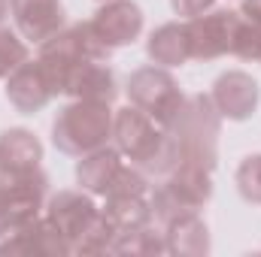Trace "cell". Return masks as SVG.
<instances>
[{
	"label": "cell",
	"mask_w": 261,
	"mask_h": 257,
	"mask_svg": "<svg viewBox=\"0 0 261 257\" xmlns=\"http://www.w3.org/2000/svg\"><path fill=\"white\" fill-rule=\"evenodd\" d=\"M113 142L122 151V157H128L134 167H140L146 176H155V179L170 176L182 164V151L173 133L164 130L152 115H146L134 103L116 112Z\"/></svg>",
	"instance_id": "cell-1"
},
{
	"label": "cell",
	"mask_w": 261,
	"mask_h": 257,
	"mask_svg": "<svg viewBox=\"0 0 261 257\" xmlns=\"http://www.w3.org/2000/svg\"><path fill=\"white\" fill-rule=\"evenodd\" d=\"M173 133L182 151V164H197L203 170H216L219 164V133H222V115L210 94H186L176 115L164 124Z\"/></svg>",
	"instance_id": "cell-2"
},
{
	"label": "cell",
	"mask_w": 261,
	"mask_h": 257,
	"mask_svg": "<svg viewBox=\"0 0 261 257\" xmlns=\"http://www.w3.org/2000/svg\"><path fill=\"white\" fill-rule=\"evenodd\" d=\"M113 118H116V112L110 109V103L70 100L67 106L58 109V115L52 121V142L61 154L82 157L88 151L110 145Z\"/></svg>",
	"instance_id": "cell-3"
},
{
	"label": "cell",
	"mask_w": 261,
	"mask_h": 257,
	"mask_svg": "<svg viewBox=\"0 0 261 257\" xmlns=\"http://www.w3.org/2000/svg\"><path fill=\"white\" fill-rule=\"evenodd\" d=\"M210 197H213V173L197 164H179L149 191L152 221L167 224L186 212H197L210 203Z\"/></svg>",
	"instance_id": "cell-4"
},
{
	"label": "cell",
	"mask_w": 261,
	"mask_h": 257,
	"mask_svg": "<svg viewBox=\"0 0 261 257\" xmlns=\"http://www.w3.org/2000/svg\"><path fill=\"white\" fill-rule=\"evenodd\" d=\"M49 200V176L43 167L28 173H0V239L15 227L40 218Z\"/></svg>",
	"instance_id": "cell-5"
},
{
	"label": "cell",
	"mask_w": 261,
	"mask_h": 257,
	"mask_svg": "<svg viewBox=\"0 0 261 257\" xmlns=\"http://www.w3.org/2000/svg\"><path fill=\"white\" fill-rule=\"evenodd\" d=\"M128 100L143 109L146 115H152L161 127L176 115V109L182 106L186 94L179 91V82L173 79V73L167 67H140L128 76Z\"/></svg>",
	"instance_id": "cell-6"
},
{
	"label": "cell",
	"mask_w": 261,
	"mask_h": 257,
	"mask_svg": "<svg viewBox=\"0 0 261 257\" xmlns=\"http://www.w3.org/2000/svg\"><path fill=\"white\" fill-rule=\"evenodd\" d=\"M240 18H243L240 9H216V6L195 18H186L192 61H216L231 55Z\"/></svg>",
	"instance_id": "cell-7"
},
{
	"label": "cell",
	"mask_w": 261,
	"mask_h": 257,
	"mask_svg": "<svg viewBox=\"0 0 261 257\" xmlns=\"http://www.w3.org/2000/svg\"><path fill=\"white\" fill-rule=\"evenodd\" d=\"M88 24H91L94 37L113 52V49H125L140 40L146 18L134 0H107L97 6V12L88 18Z\"/></svg>",
	"instance_id": "cell-8"
},
{
	"label": "cell",
	"mask_w": 261,
	"mask_h": 257,
	"mask_svg": "<svg viewBox=\"0 0 261 257\" xmlns=\"http://www.w3.org/2000/svg\"><path fill=\"white\" fill-rule=\"evenodd\" d=\"M0 254L6 257H67L73 254L70 242L58 233L49 218H34L0 239Z\"/></svg>",
	"instance_id": "cell-9"
},
{
	"label": "cell",
	"mask_w": 261,
	"mask_h": 257,
	"mask_svg": "<svg viewBox=\"0 0 261 257\" xmlns=\"http://www.w3.org/2000/svg\"><path fill=\"white\" fill-rule=\"evenodd\" d=\"M46 218L58 227V233L70 242V248L79 242V236L94 224V218L100 215L97 203L91 200V194L82 188H64L58 194H49L46 200Z\"/></svg>",
	"instance_id": "cell-10"
},
{
	"label": "cell",
	"mask_w": 261,
	"mask_h": 257,
	"mask_svg": "<svg viewBox=\"0 0 261 257\" xmlns=\"http://www.w3.org/2000/svg\"><path fill=\"white\" fill-rule=\"evenodd\" d=\"M210 97H213V103H216V109H219L222 118H228V121H246L258 109L261 88L249 73L228 70V73H222L213 82Z\"/></svg>",
	"instance_id": "cell-11"
},
{
	"label": "cell",
	"mask_w": 261,
	"mask_h": 257,
	"mask_svg": "<svg viewBox=\"0 0 261 257\" xmlns=\"http://www.w3.org/2000/svg\"><path fill=\"white\" fill-rule=\"evenodd\" d=\"M9 15H12L15 30L28 43H37V46L64 27L61 0H9Z\"/></svg>",
	"instance_id": "cell-12"
},
{
	"label": "cell",
	"mask_w": 261,
	"mask_h": 257,
	"mask_svg": "<svg viewBox=\"0 0 261 257\" xmlns=\"http://www.w3.org/2000/svg\"><path fill=\"white\" fill-rule=\"evenodd\" d=\"M6 100L21 115H37V112H43L55 100V94H52L43 70H40V61L28 58L24 64H18L6 76Z\"/></svg>",
	"instance_id": "cell-13"
},
{
	"label": "cell",
	"mask_w": 261,
	"mask_h": 257,
	"mask_svg": "<svg viewBox=\"0 0 261 257\" xmlns=\"http://www.w3.org/2000/svg\"><path fill=\"white\" fill-rule=\"evenodd\" d=\"M64 94L70 100H94L113 106V100L119 97V82L107 61H82L70 73Z\"/></svg>",
	"instance_id": "cell-14"
},
{
	"label": "cell",
	"mask_w": 261,
	"mask_h": 257,
	"mask_svg": "<svg viewBox=\"0 0 261 257\" xmlns=\"http://www.w3.org/2000/svg\"><path fill=\"white\" fill-rule=\"evenodd\" d=\"M164 239H167V254L179 257H203L210 254V227L197 212H186L173 221L164 224Z\"/></svg>",
	"instance_id": "cell-15"
},
{
	"label": "cell",
	"mask_w": 261,
	"mask_h": 257,
	"mask_svg": "<svg viewBox=\"0 0 261 257\" xmlns=\"http://www.w3.org/2000/svg\"><path fill=\"white\" fill-rule=\"evenodd\" d=\"M122 164L125 160H122V151L116 145H103L97 151H88L76 164V185L91 197H103Z\"/></svg>",
	"instance_id": "cell-16"
},
{
	"label": "cell",
	"mask_w": 261,
	"mask_h": 257,
	"mask_svg": "<svg viewBox=\"0 0 261 257\" xmlns=\"http://www.w3.org/2000/svg\"><path fill=\"white\" fill-rule=\"evenodd\" d=\"M146 55L149 61L158 67H182L192 61V49H189V30L186 21H167L161 27H155L146 40Z\"/></svg>",
	"instance_id": "cell-17"
},
{
	"label": "cell",
	"mask_w": 261,
	"mask_h": 257,
	"mask_svg": "<svg viewBox=\"0 0 261 257\" xmlns=\"http://www.w3.org/2000/svg\"><path fill=\"white\" fill-rule=\"evenodd\" d=\"M43 160V142L24 127L0 133V173H28Z\"/></svg>",
	"instance_id": "cell-18"
},
{
	"label": "cell",
	"mask_w": 261,
	"mask_h": 257,
	"mask_svg": "<svg viewBox=\"0 0 261 257\" xmlns=\"http://www.w3.org/2000/svg\"><path fill=\"white\" fill-rule=\"evenodd\" d=\"M103 215L107 221L119 230V233H128L137 227H146L152 224V206H149V197H103Z\"/></svg>",
	"instance_id": "cell-19"
},
{
	"label": "cell",
	"mask_w": 261,
	"mask_h": 257,
	"mask_svg": "<svg viewBox=\"0 0 261 257\" xmlns=\"http://www.w3.org/2000/svg\"><path fill=\"white\" fill-rule=\"evenodd\" d=\"M113 254H130V257L167 254L164 230H155L152 224H146V227H137V230H128V233H119L116 245H113Z\"/></svg>",
	"instance_id": "cell-20"
},
{
	"label": "cell",
	"mask_w": 261,
	"mask_h": 257,
	"mask_svg": "<svg viewBox=\"0 0 261 257\" xmlns=\"http://www.w3.org/2000/svg\"><path fill=\"white\" fill-rule=\"evenodd\" d=\"M116 236L119 230L107 221V215L100 212L94 218V224L79 236V242L73 245V254H113V245H116Z\"/></svg>",
	"instance_id": "cell-21"
},
{
	"label": "cell",
	"mask_w": 261,
	"mask_h": 257,
	"mask_svg": "<svg viewBox=\"0 0 261 257\" xmlns=\"http://www.w3.org/2000/svg\"><path fill=\"white\" fill-rule=\"evenodd\" d=\"M31 58V49H28V40L12 30L6 21H0V79H6L18 64H24Z\"/></svg>",
	"instance_id": "cell-22"
},
{
	"label": "cell",
	"mask_w": 261,
	"mask_h": 257,
	"mask_svg": "<svg viewBox=\"0 0 261 257\" xmlns=\"http://www.w3.org/2000/svg\"><path fill=\"white\" fill-rule=\"evenodd\" d=\"M149 191H152L149 176L134 164H122L103 197H149Z\"/></svg>",
	"instance_id": "cell-23"
},
{
	"label": "cell",
	"mask_w": 261,
	"mask_h": 257,
	"mask_svg": "<svg viewBox=\"0 0 261 257\" xmlns=\"http://www.w3.org/2000/svg\"><path fill=\"white\" fill-rule=\"evenodd\" d=\"M234 182H237V191L246 203L261 206V154H249L240 160L237 173H234Z\"/></svg>",
	"instance_id": "cell-24"
},
{
	"label": "cell",
	"mask_w": 261,
	"mask_h": 257,
	"mask_svg": "<svg viewBox=\"0 0 261 257\" xmlns=\"http://www.w3.org/2000/svg\"><path fill=\"white\" fill-rule=\"evenodd\" d=\"M231 55H237L243 61L261 64V27L258 24L240 18V27H237V40H234V52Z\"/></svg>",
	"instance_id": "cell-25"
},
{
	"label": "cell",
	"mask_w": 261,
	"mask_h": 257,
	"mask_svg": "<svg viewBox=\"0 0 261 257\" xmlns=\"http://www.w3.org/2000/svg\"><path fill=\"white\" fill-rule=\"evenodd\" d=\"M170 6H173L176 15H182V18H195V15H200V12L213 9L216 0H170Z\"/></svg>",
	"instance_id": "cell-26"
},
{
	"label": "cell",
	"mask_w": 261,
	"mask_h": 257,
	"mask_svg": "<svg viewBox=\"0 0 261 257\" xmlns=\"http://www.w3.org/2000/svg\"><path fill=\"white\" fill-rule=\"evenodd\" d=\"M240 15L261 27V0H240Z\"/></svg>",
	"instance_id": "cell-27"
},
{
	"label": "cell",
	"mask_w": 261,
	"mask_h": 257,
	"mask_svg": "<svg viewBox=\"0 0 261 257\" xmlns=\"http://www.w3.org/2000/svg\"><path fill=\"white\" fill-rule=\"evenodd\" d=\"M9 15V0H0V21H6Z\"/></svg>",
	"instance_id": "cell-28"
},
{
	"label": "cell",
	"mask_w": 261,
	"mask_h": 257,
	"mask_svg": "<svg viewBox=\"0 0 261 257\" xmlns=\"http://www.w3.org/2000/svg\"><path fill=\"white\" fill-rule=\"evenodd\" d=\"M97 3H107V0H97Z\"/></svg>",
	"instance_id": "cell-29"
}]
</instances>
